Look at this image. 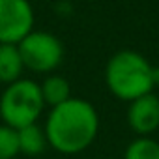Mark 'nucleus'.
I'll list each match as a JSON object with an SVG mask.
<instances>
[{"label": "nucleus", "instance_id": "f257e3e1", "mask_svg": "<svg viewBox=\"0 0 159 159\" xmlns=\"http://www.w3.org/2000/svg\"><path fill=\"white\" fill-rule=\"evenodd\" d=\"M99 127V118L96 109L79 98L52 107L45 124L47 142L62 153H79L86 150Z\"/></svg>", "mask_w": 159, "mask_h": 159}, {"label": "nucleus", "instance_id": "f03ea898", "mask_svg": "<svg viewBox=\"0 0 159 159\" xmlns=\"http://www.w3.org/2000/svg\"><path fill=\"white\" fill-rule=\"evenodd\" d=\"M105 81L118 99L129 103L152 94L157 84L155 67L135 51H120L109 60L105 67Z\"/></svg>", "mask_w": 159, "mask_h": 159}, {"label": "nucleus", "instance_id": "7ed1b4c3", "mask_svg": "<svg viewBox=\"0 0 159 159\" xmlns=\"http://www.w3.org/2000/svg\"><path fill=\"white\" fill-rule=\"evenodd\" d=\"M45 107L39 84L19 79V81L8 84L0 98V114L4 118V124L21 129L38 122L41 111Z\"/></svg>", "mask_w": 159, "mask_h": 159}, {"label": "nucleus", "instance_id": "20e7f679", "mask_svg": "<svg viewBox=\"0 0 159 159\" xmlns=\"http://www.w3.org/2000/svg\"><path fill=\"white\" fill-rule=\"evenodd\" d=\"M25 67L36 73H49L56 69L64 56V47L54 34L30 32L21 43H17Z\"/></svg>", "mask_w": 159, "mask_h": 159}, {"label": "nucleus", "instance_id": "39448f33", "mask_svg": "<svg viewBox=\"0 0 159 159\" xmlns=\"http://www.w3.org/2000/svg\"><path fill=\"white\" fill-rule=\"evenodd\" d=\"M34 26L28 0H0V43H21Z\"/></svg>", "mask_w": 159, "mask_h": 159}, {"label": "nucleus", "instance_id": "423d86ee", "mask_svg": "<svg viewBox=\"0 0 159 159\" xmlns=\"http://www.w3.org/2000/svg\"><path fill=\"white\" fill-rule=\"evenodd\" d=\"M129 127L146 137L159 127V98L155 94H146L129 103L127 111Z\"/></svg>", "mask_w": 159, "mask_h": 159}, {"label": "nucleus", "instance_id": "0eeeda50", "mask_svg": "<svg viewBox=\"0 0 159 159\" xmlns=\"http://www.w3.org/2000/svg\"><path fill=\"white\" fill-rule=\"evenodd\" d=\"M25 69L21 52L17 45L11 43H0V83L11 84L21 79Z\"/></svg>", "mask_w": 159, "mask_h": 159}, {"label": "nucleus", "instance_id": "6e6552de", "mask_svg": "<svg viewBox=\"0 0 159 159\" xmlns=\"http://www.w3.org/2000/svg\"><path fill=\"white\" fill-rule=\"evenodd\" d=\"M17 140H19V153H26L30 157L39 155L45 150V144H49L45 129H41L38 124L17 129Z\"/></svg>", "mask_w": 159, "mask_h": 159}, {"label": "nucleus", "instance_id": "1a4fd4ad", "mask_svg": "<svg viewBox=\"0 0 159 159\" xmlns=\"http://www.w3.org/2000/svg\"><path fill=\"white\" fill-rule=\"evenodd\" d=\"M39 90H41L45 105H51V107H58L71 99V86L60 75L47 77L43 84H39Z\"/></svg>", "mask_w": 159, "mask_h": 159}, {"label": "nucleus", "instance_id": "9d476101", "mask_svg": "<svg viewBox=\"0 0 159 159\" xmlns=\"http://www.w3.org/2000/svg\"><path fill=\"white\" fill-rule=\"evenodd\" d=\"M125 159H159V142L148 137H140L127 146Z\"/></svg>", "mask_w": 159, "mask_h": 159}, {"label": "nucleus", "instance_id": "9b49d317", "mask_svg": "<svg viewBox=\"0 0 159 159\" xmlns=\"http://www.w3.org/2000/svg\"><path fill=\"white\" fill-rule=\"evenodd\" d=\"M19 153L17 129L10 125H0V159H13Z\"/></svg>", "mask_w": 159, "mask_h": 159}]
</instances>
